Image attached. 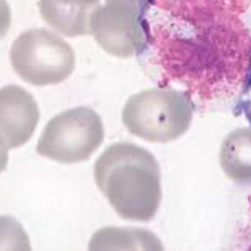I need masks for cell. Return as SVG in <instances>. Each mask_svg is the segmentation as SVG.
Returning a JSON list of instances; mask_svg holds the SVG:
<instances>
[{"mask_svg":"<svg viewBox=\"0 0 251 251\" xmlns=\"http://www.w3.org/2000/svg\"><path fill=\"white\" fill-rule=\"evenodd\" d=\"M89 250H163V243L145 229L105 227L94 233Z\"/></svg>","mask_w":251,"mask_h":251,"instance_id":"30bf717a","label":"cell"},{"mask_svg":"<svg viewBox=\"0 0 251 251\" xmlns=\"http://www.w3.org/2000/svg\"><path fill=\"white\" fill-rule=\"evenodd\" d=\"M105 139L101 118L89 106L71 108L53 116L45 126L36 151L61 164L84 163Z\"/></svg>","mask_w":251,"mask_h":251,"instance_id":"5b68a950","label":"cell"},{"mask_svg":"<svg viewBox=\"0 0 251 251\" xmlns=\"http://www.w3.org/2000/svg\"><path fill=\"white\" fill-rule=\"evenodd\" d=\"M7 164H8V147L3 144L2 139H0V174L5 171Z\"/></svg>","mask_w":251,"mask_h":251,"instance_id":"9a60e30c","label":"cell"},{"mask_svg":"<svg viewBox=\"0 0 251 251\" xmlns=\"http://www.w3.org/2000/svg\"><path fill=\"white\" fill-rule=\"evenodd\" d=\"M0 250H31L26 230L10 216H0Z\"/></svg>","mask_w":251,"mask_h":251,"instance_id":"8fae6325","label":"cell"},{"mask_svg":"<svg viewBox=\"0 0 251 251\" xmlns=\"http://www.w3.org/2000/svg\"><path fill=\"white\" fill-rule=\"evenodd\" d=\"M94 179L119 218L148 222L161 203V171L156 158L135 144H113L97 159Z\"/></svg>","mask_w":251,"mask_h":251,"instance_id":"7a4b0ae2","label":"cell"},{"mask_svg":"<svg viewBox=\"0 0 251 251\" xmlns=\"http://www.w3.org/2000/svg\"><path fill=\"white\" fill-rule=\"evenodd\" d=\"M248 204H250V216H251V197L248 198ZM247 247L251 250V242H248V243H247Z\"/></svg>","mask_w":251,"mask_h":251,"instance_id":"2e32d148","label":"cell"},{"mask_svg":"<svg viewBox=\"0 0 251 251\" xmlns=\"http://www.w3.org/2000/svg\"><path fill=\"white\" fill-rule=\"evenodd\" d=\"M94 10L68 7L56 0H39V11L44 21L53 27V31L66 37L89 36L90 16Z\"/></svg>","mask_w":251,"mask_h":251,"instance_id":"9c48e42d","label":"cell"},{"mask_svg":"<svg viewBox=\"0 0 251 251\" xmlns=\"http://www.w3.org/2000/svg\"><path fill=\"white\" fill-rule=\"evenodd\" d=\"M148 0H105L90 16V36L103 52L118 58L139 56L145 39L142 15Z\"/></svg>","mask_w":251,"mask_h":251,"instance_id":"8992f818","label":"cell"},{"mask_svg":"<svg viewBox=\"0 0 251 251\" xmlns=\"http://www.w3.org/2000/svg\"><path fill=\"white\" fill-rule=\"evenodd\" d=\"M63 5H68V7H76V8H89L94 10L97 5L100 3V0H56Z\"/></svg>","mask_w":251,"mask_h":251,"instance_id":"5bb4252c","label":"cell"},{"mask_svg":"<svg viewBox=\"0 0 251 251\" xmlns=\"http://www.w3.org/2000/svg\"><path fill=\"white\" fill-rule=\"evenodd\" d=\"M238 110H240V113L247 118V121L251 126V61H250V68H248L247 81L243 84L240 99H238Z\"/></svg>","mask_w":251,"mask_h":251,"instance_id":"7c38bea8","label":"cell"},{"mask_svg":"<svg viewBox=\"0 0 251 251\" xmlns=\"http://www.w3.org/2000/svg\"><path fill=\"white\" fill-rule=\"evenodd\" d=\"M11 26V10L7 0H0V39L7 36Z\"/></svg>","mask_w":251,"mask_h":251,"instance_id":"4fadbf2b","label":"cell"},{"mask_svg":"<svg viewBox=\"0 0 251 251\" xmlns=\"http://www.w3.org/2000/svg\"><path fill=\"white\" fill-rule=\"evenodd\" d=\"M121 118L134 137L151 144H168L180 139L190 127L193 105L177 89H147L127 99Z\"/></svg>","mask_w":251,"mask_h":251,"instance_id":"3957f363","label":"cell"},{"mask_svg":"<svg viewBox=\"0 0 251 251\" xmlns=\"http://www.w3.org/2000/svg\"><path fill=\"white\" fill-rule=\"evenodd\" d=\"M224 174L237 184H251V129L240 127L227 134L219 150Z\"/></svg>","mask_w":251,"mask_h":251,"instance_id":"ba28073f","label":"cell"},{"mask_svg":"<svg viewBox=\"0 0 251 251\" xmlns=\"http://www.w3.org/2000/svg\"><path fill=\"white\" fill-rule=\"evenodd\" d=\"M41 111L34 97L20 85L0 89V139L10 148H20L31 140Z\"/></svg>","mask_w":251,"mask_h":251,"instance_id":"52a82bcc","label":"cell"},{"mask_svg":"<svg viewBox=\"0 0 251 251\" xmlns=\"http://www.w3.org/2000/svg\"><path fill=\"white\" fill-rule=\"evenodd\" d=\"M148 71L158 87L213 110L240 95L251 61V31L232 0H148L142 15Z\"/></svg>","mask_w":251,"mask_h":251,"instance_id":"6da1fadb","label":"cell"},{"mask_svg":"<svg viewBox=\"0 0 251 251\" xmlns=\"http://www.w3.org/2000/svg\"><path fill=\"white\" fill-rule=\"evenodd\" d=\"M13 71L36 87L66 81L76 66V56L65 39L47 29H29L20 34L10 47Z\"/></svg>","mask_w":251,"mask_h":251,"instance_id":"277c9868","label":"cell"}]
</instances>
